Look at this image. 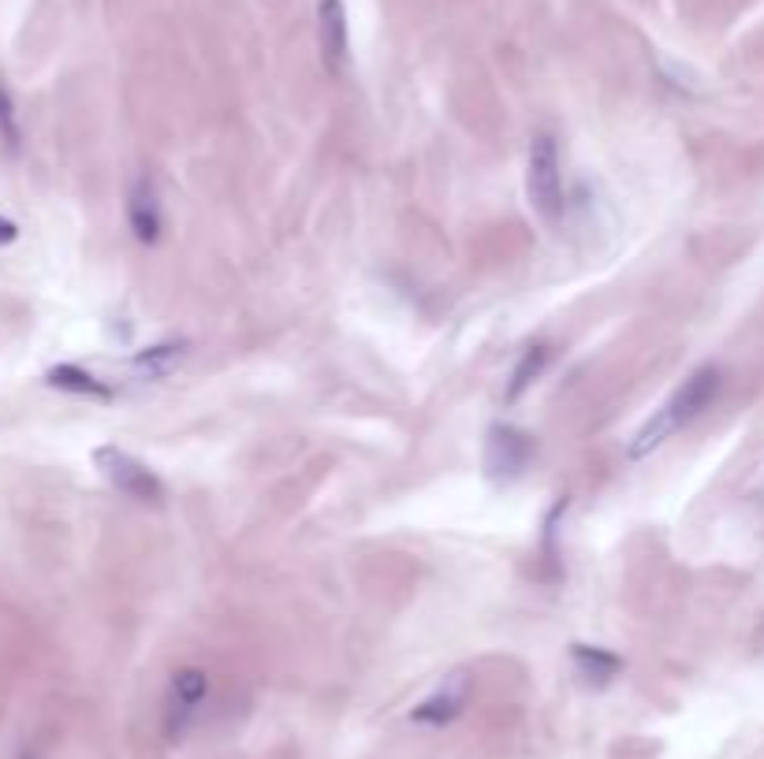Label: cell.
Masks as SVG:
<instances>
[{"instance_id":"cell-6","label":"cell","mask_w":764,"mask_h":759,"mask_svg":"<svg viewBox=\"0 0 764 759\" xmlns=\"http://www.w3.org/2000/svg\"><path fill=\"white\" fill-rule=\"evenodd\" d=\"M466 704H471V678L466 674H455V678H447L441 689L433 696H425L422 704L411 711V719L417 726H433V730H441V726L455 722L458 715L466 711Z\"/></svg>"},{"instance_id":"cell-7","label":"cell","mask_w":764,"mask_h":759,"mask_svg":"<svg viewBox=\"0 0 764 759\" xmlns=\"http://www.w3.org/2000/svg\"><path fill=\"white\" fill-rule=\"evenodd\" d=\"M318 34H321V56H324V67L332 71V75H340L343 64H348V8H343V0H321L318 4Z\"/></svg>"},{"instance_id":"cell-9","label":"cell","mask_w":764,"mask_h":759,"mask_svg":"<svg viewBox=\"0 0 764 759\" xmlns=\"http://www.w3.org/2000/svg\"><path fill=\"white\" fill-rule=\"evenodd\" d=\"M187 354H190V343L187 340L153 343V346H146V351H138L135 357H131L127 368L138 380H165V376L176 373L183 362H187Z\"/></svg>"},{"instance_id":"cell-1","label":"cell","mask_w":764,"mask_h":759,"mask_svg":"<svg viewBox=\"0 0 764 759\" xmlns=\"http://www.w3.org/2000/svg\"><path fill=\"white\" fill-rule=\"evenodd\" d=\"M723 387V373L716 365H701L694 368L682 384L671 392V398L660 409H653V417L646 420V425L638 428L634 436H630L627 444V455L630 458H646L653 455V450H660L668 444L671 436L682 433L686 425H694V420L705 414V409L716 403Z\"/></svg>"},{"instance_id":"cell-14","label":"cell","mask_w":764,"mask_h":759,"mask_svg":"<svg viewBox=\"0 0 764 759\" xmlns=\"http://www.w3.org/2000/svg\"><path fill=\"white\" fill-rule=\"evenodd\" d=\"M16 235H19V228H16V223L0 217V242H16Z\"/></svg>"},{"instance_id":"cell-12","label":"cell","mask_w":764,"mask_h":759,"mask_svg":"<svg viewBox=\"0 0 764 759\" xmlns=\"http://www.w3.org/2000/svg\"><path fill=\"white\" fill-rule=\"evenodd\" d=\"M49 384L60 387V392H75V395H90V398H109L112 395L97 376H90L86 368H79V365L49 368Z\"/></svg>"},{"instance_id":"cell-11","label":"cell","mask_w":764,"mask_h":759,"mask_svg":"<svg viewBox=\"0 0 764 759\" xmlns=\"http://www.w3.org/2000/svg\"><path fill=\"white\" fill-rule=\"evenodd\" d=\"M548 357H553V351H548L545 343H534L526 346L523 357H518V365L512 368V380H507V392H504V403H518L523 398V392L529 384H537V376L545 373Z\"/></svg>"},{"instance_id":"cell-15","label":"cell","mask_w":764,"mask_h":759,"mask_svg":"<svg viewBox=\"0 0 764 759\" xmlns=\"http://www.w3.org/2000/svg\"><path fill=\"white\" fill-rule=\"evenodd\" d=\"M23 759H34V756H30V752H27V756H23Z\"/></svg>"},{"instance_id":"cell-3","label":"cell","mask_w":764,"mask_h":759,"mask_svg":"<svg viewBox=\"0 0 764 759\" xmlns=\"http://www.w3.org/2000/svg\"><path fill=\"white\" fill-rule=\"evenodd\" d=\"M94 466L101 469V477H105L116 491H124L127 499H135V502H161L165 499V485H161V477L153 474L146 461L127 455V450L97 447Z\"/></svg>"},{"instance_id":"cell-4","label":"cell","mask_w":764,"mask_h":759,"mask_svg":"<svg viewBox=\"0 0 764 759\" xmlns=\"http://www.w3.org/2000/svg\"><path fill=\"white\" fill-rule=\"evenodd\" d=\"M209 696V678L198 666H183V670L172 674L168 682V696H165V737L168 741H183L187 730L195 726L202 704Z\"/></svg>"},{"instance_id":"cell-13","label":"cell","mask_w":764,"mask_h":759,"mask_svg":"<svg viewBox=\"0 0 764 759\" xmlns=\"http://www.w3.org/2000/svg\"><path fill=\"white\" fill-rule=\"evenodd\" d=\"M0 142H4L8 153L19 149V119H16V105L4 86H0Z\"/></svg>"},{"instance_id":"cell-10","label":"cell","mask_w":764,"mask_h":759,"mask_svg":"<svg viewBox=\"0 0 764 759\" xmlns=\"http://www.w3.org/2000/svg\"><path fill=\"white\" fill-rule=\"evenodd\" d=\"M570 659H575V670L582 674L589 685H608L623 670V659L608 648H597V644H575L570 648Z\"/></svg>"},{"instance_id":"cell-2","label":"cell","mask_w":764,"mask_h":759,"mask_svg":"<svg viewBox=\"0 0 764 759\" xmlns=\"http://www.w3.org/2000/svg\"><path fill=\"white\" fill-rule=\"evenodd\" d=\"M526 194L541 220L556 223L564 217V164H559V146L553 135H537L529 142Z\"/></svg>"},{"instance_id":"cell-8","label":"cell","mask_w":764,"mask_h":759,"mask_svg":"<svg viewBox=\"0 0 764 759\" xmlns=\"http://www.w3.org/2000/svg\"><path fill=\"white\" fill-rule=\"evenodd\" d=\"M127 223L138 242L153 246L161 239V201L146 176H138L127 190Z\"/></svg>"},{"instance_id":"cell-5","label":"cell","mask_w":764,"mask_h":759,"mask_svg":"<svg viewBox=\"0 0 764 759\" xmlns=\"http://www.w3.org/2000/svg\"><path fill=\"white\" fill-rule=\"evenodd\" d=\"M534 458V436L515 425H493L485 439V474L493 480H515Z\"/></svg>"}]
</instances>
